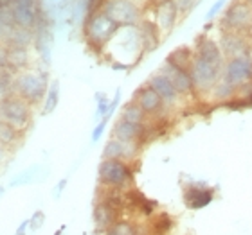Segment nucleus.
<instances>
[{
  "mask_svg": "<svg viewBox=\"0 0 252 235\" xmlns=\"http://www.w3.org/2000/svg\"><path fill=\"white\" fill-rule=\"evenodd\" d=\"M47 76L38 72H24L15 78L13 92L29 104H36L47 95Z\"/></svg>",
  "mask_w": 252,
  "mask_h": 235,
  "instance_id": "1",
  "label": "nucleus"
},
{
  "mask_svg": "<svg viewBox=\"0 0 252 235\" xmlns=\"http://www.w3.org/2000/svg\"><path fill=\"white\" fill-rule=\"evenodd\" d=\"M99 182L108 188L123 190L133 182V171L125 160H103L99 163Z\"/></svg>",
  "mask_w": 252,
  "mask_h": 235,
  "instance_id": "2",
  "label": "nucleus"
},
{
  "mask_svg": "<svg viewBox=\"0 0 252 235\" xmlns=\"http://www.w3.org/2000/svg\"><path fill=\"white\" fill-rule=\"evenodd\" d=\"M0 119L5 124L13 126L16 130H26L31 120L29 103L20 99L18 95H5L0 99Z\"/></svg>",
  "mask_w": 252,
  "mask_h": 235,
  "instance_id": "3",
  "label": "nucleus"
},
{
  "mask_svg": "<svg viewBox=\"0 0 252 235\" xmlns=\"http://www.w3.org/2000/svg\"><path fill=\"white\" fill-rule=\"evenodd\" d=\"M220 65L209 63L205 59L194 56L193 65H191V78H193L194 90L198 92H209L211 88H215V84L220 81Z\"/></svg>",
  "mask_w": 252,
  "mask_h": 235,
  "instance_id": "4",
  "label": "nucleus"
},
{
  "mask_svg": "<svg viewBox=\"0 0 252 235\" xmlns=\"http://www.w3.org/2000/svg\"><path fill=\"white\" fill-rule=\"evenodd\" d=\"M119 26L105 13H95L89 18L87 24V36L94 45H105L108 40L116 36Z\"/></svg>",
  "mask_w": 252,
  "mask_h": 235,
  "instance_id": "5",
  "label": "nucleus"
},
{
  "mask_svg": "<svg viewBox=\"0 0 252 235\" xmlns=\"http://www.w3.org/2000/svg\"><path fill=\"white\" fill-rule=\"evenodd\" d=\"M223 79L232 84L234 88L245 86L252 81V59L249 56H240V58H231L227 63Z\"/></svg>",
  "mask_w": 252,
  "mask_h": 235,
  "instance_id": "6",
  "label": "nucleus"
},
{
  "mask_svg": "<svg viewBox=\"0 0 252 235\" xmlns=\"http://www.w3.org/2000/svg\"><path fill=\"white\" fill-rule=\"evenodd\" d=\"M103 13L110 16L119 27L133 26L139 18V11H137L135 4L130 0H108Z\"/></svg>",
  "mask_w": 252,
  "mask_h": 235,
  "instance_id": "7",
  "label": "nucleus"
},
{
  "mask_svg": "<svg viewBox=\"0 0 252 235\" xmlns=\"http://www.w3.org/2000/svg\"><path fill=\"white\" fill-rule=\"evenodd\" d=\"M223 26L231 31H243L252 27V9L249 4H234L223 18Z\"/></svg>",
  "mask_w": 252,
  "mask_h": 235,
  "instance_id": "8",
  "label": "nucleus"
},
{
  "mask_svg": "<svg viewBox=\"0 0 252 235\" xmlns=\"http://www.w3.org/2000/svg\"><path fill=\"white\" fill-rule=\"evenodd\" d=\"M215 199V188L204 185H189L184 188V203L189 210H202Z\"/></svg>",
  "mask_w": 252,
  "mask_h": 235,
  "instance_id": "9",
  "label": "nucleus"
},
{
  "mask_svg": "<svg viewBox=\"0 0 252 235\" xmlns=\"http://www.w3.org/2000/svg\"><path fill=\"white\" fill-rule=\"evenodd\" d=\"M119 214L121 212L114 209L110 203H106L105 199H99L94 205V210H92V219H94L95 230L106 232L108 228H112L119 221Z\"/></svg>",
  "mask_w": 252,
  "mask_h": 235,
  "instance_id": "10",
  "label": "nucleus"
},
{
  "mask_svg": "<svg viewBox=\"0 0 252 235\" xmlns=\"http://www.w3.org/2000/svg\"><path fill=\"white\" fill-rule=\"evenodd\" d=\"M135 103L141 106V110L146 115H157L164 108V101L160 99V95L152 88V86H142L135 95Z\"/></svg>",
  "mask_w": 252,
  "mask_h": 235,
  "instance_id": "11",
  "label": "nucleus"
},
{
  "mask_svg": "<svg viewBox=\"0 0 252 235\" xmlns=\"http://www.w3.org/2000/svg\"><path fill=\"white\" fill-rule=\"evenodd\" d=\"M160 74H164V76L173 83V86L177 88L179 94H189V92L194 90L193 78H191V72H189V70H180V68L171 67L168 63H164Z\"/></svg>",
  "mask_w": 252,
  "mask_h": 235,
  "instance_id": "12",
  "label": "nucleus"
},
{
  "mask_svg": "<svg viewBox=\"0 0 252 235\" xmlns=\"http://www.w3.org/2000/svg\"><path fill=\"white\" fill-rule=\"evenodd\" d=\"M114 136L125 144H135L142 136H146V128L144 124H131L128 120L119 119L114 126Z\"/></svg>",
  "mask_w": 252,
  "mask_h": 235,
  "instance_id": "13",
  "label": "nucleus"
},
{
  "mask_svg": "<svg viewBox=\"0 0 252 235\" xmlns=\"http://www.w3.org/2000/svg\"><path fill=\"white\" fill-rule=\"evenodd\" d=\"M148 86H152V88L160 95V99L164 101V104H175L180 95L179 92H177V88L173 86V83H171L164 74H155L153 78H150Z\"/></svg>",
  "mask_w": 252,
  "mask_h": 235,
  "instance_id": "14",
  "label": "nucleus"
},
{
  "mask_svg": "<svg viewBox=\"0 0 252 235\" xmlns=\"http://www.w3.org/2000/svg\"><path fill=\"white\" fill-rule=\"evenodd\" d=\"M13 16H15V26L24 29H32L38 24V5L32 4H15L13 5Z\"/></svg>",
  "mask_w": 252,
  "mask_h": 235,
  "instance_id": "15",
  "label": "nucleus"
},
{
  "mask_svg": "<svg viewBox=\"0 0 252 235\" xmlns=\"http://www.w3.org/2000/svg\"><path fill=\"white\" fill-rule=\"evenodd\" d=\"M4 40L9 49H27V45L32 42V32L31 29L15 26L11 29H5Z\"/></svg>",
  "mask_w": 252,
  "mask_h": 235,
  "instance_id": "16",
  "label": "nucleus"
},
{
  "mask_svg": "<svg viewBox=\"0 0 252 235\" xmlns=\"http://www.w3.org/2000/svg\"><path fill=\"white\" fill-rule=\"evenodd\" d=\"M133 144H125V142L117 140V138H112V140L106 142L105 149H103V160H128L131 158L135 153L130 151V147Z\"/></svg>",
  "mask_w": 252,
  "mask_h": 235,
  "instance_id": "17",
  "label": "nucleus"
},
{
  "mask_svg": "<svg viewBox=\"0 0 252 235\" xmlns=\"http://www.w3.org/2000/svg\"><path fill=\"white\" fill-rule=\"evenodd\" d=\"M177 13H179V9H177V5H175L173 0H166V2H162L160 7H158V11H157L158 27H160L162 31H169V29L175 26Z\"/></svg>",
  "mask_w": 252,
  "mask_h": 235,
  "instance_id": "18",
  "label": "nucleus"
},
{
  "mask_svg": "<svg viewBox=\"0 0 252 235\" xmlns=\"http://www.w3.org/2000/svg\"><path fill=\"white\" fill-rule=\"evenodd\" d=\"M221 51L232 58H240V56H247V43L243 42L242 36L238 34H225L221 38Z\"/></svg>",
  "mask_w": 252,
  "mask_h": 235,
  "instance_id": "19",
  "label": "nucleus"
},
{
  "mask_svg": "<svg viewBox=\"0 0 252 235\" xmlns=\"http://www.w3.org/2000/svg\"><path fill=\"white\" fill-rule=\"evenodd\" d=\"M196 56L205 61L215 63V65H220L221 67V49L216 45L215 42L211 40H202L196 47Z\"/></svg>",
  "mask_w": 252,
  "mask_h": 235,
  "instance_id": "20",
  "label": "nucleus"
},
{
  "mask_svg": "<svg viewBox=\"0 0 252 235\" xmlns=\"http://www.w3.org/2000/svg\"><path fill=\"white\" fill-rule=\"evenodd\" d=\"M193 52L189 49L182 47V49H175L173 52L169 54L166 58V63L171 65V67H177L180 70H191V65H193Z\"/></svg>",
  "mask_w": 252,
  "mask_h": 235,
  "instance_id": "21",
  "label": "nucleus"
},
{
  "mask_svg": "<svg viewBox=\"0 0 252 235\" xmlns=\"http://www.w3.org/2000/svg\"><path fill=\"white\" fill-rule=\"evenodd\" d=\"M128 201L133 205V209H137L144 215H153L155 214V209H157V203L152 201V199L144 198L139 190H130L128 192Z\"/></svg>",
  "mask_w": 252,
  "mask_h": 235,
  "instance_id": "22",
  "label": "nucleus"
},
{
  "mask_svg": "<svg viewBox=\"0 0 252 235\" xmlns=\"http://www.w3.org/2000/svg\"><path fill=\"white\" fill-rule=\"evenodd\" d=\"M144 117H146V113H144V111L141 110V106L133 101V103H128V104L125 106L121 119L128 120L131 124H144Z\"/></svg>",
  "mask_w": 252,
  "mask_h": 235,
  "instance_id": "23",
  "label": "nucleus"
},
{
  "mask_svg": "<svg viewBox=\"0 0 252 235\" xmlns=\"http://www.w3.org/2000/svg\"><path fill=\"white\" fill-rule=\"evenodd\" d=\"M27 61H29V54H27V49H9V56H7V67L9 68H18L26 67Z\"/></svg>",
  "mask_w": 252,
  "mask_h": 235,
  "instance_id": "24",
  "label": "nucleus"
},
{
  "mask_svg": "<svg viewBox=\"0 0 252 235\" xmlns=\"http://www.w3.org/2000/svg\"><path fill=\"white\" fill-rule=\"evenodd\" d=\"M171 228H173V219L166 212L158 214L152 223V232L155 235H168Z\"/></svg>",
  "mask_w": 252,
  "mask_h": 235,
  "instance_id": "25",
  "label": "nucleus"
},
{
  "mask_svg": "<svg viewBox=\"0 0 252 235\" xmlns=\"http://www.w3.org/2000/svg\"><path fill=\"white\" fill-rule=\"evenodd\" d=\"M40 173H42V169L38 167V165H34V167L27 169V171H24L22 174H18V176L11 182V187H16V185H27V183H34V182H40Z\"/></svg>",
  "mask_w": 252,
  "mask_h": 235,
  "instance_id": "26",
  "label": "nucleus"
},
{
  "mask_svg": "<svg viewBox=\"0 0 252 235\" xmlns=\"http://www.w3.org/2000/svg\"><path fill=\"white\" fill-rule=\"evenodd\" d=\"M58 101H60V83L58 81H54L47 90V95H45V108L43 111L45 113H53L56 110V106H58Z\"/></svg>",
  "mask_w": 252,
  "mask_h": 235,
  "instance_id": "27",
  "label": "nucleus"
},
{
  "mask_svg": "<svg viewBox=\"0 0 252 235\" xmlns=\"http://www.w3.org/2000/svg\"><path fill=\"white\" fill-rule=\"evenodd\" d=\"M16 138H18V130L9 124H5V122H2L0 124V142L4 146H11V144L16 142Z\"/></svg>",
  "mask_w": 252,
  "mask_h": 235,
  "instance_id": "28",
  "label": "nucleus"
},
{
  "mask_svg": "<svg viewBox=\"0 0 252 235\" xmlns=\"http://www.w3.org/2000/svg\"><path fill=\"white\" fill-rule=\"evenodd\" d=\"M234 86H232V84H229L225 81V79H220V81H218V83L215 84V88H213V94H215V97L216 99H229V97H232V94H234Z\"/></svg>",
  "mask_w": 252,
  "mask_h": 235,
  "instance_id": "29",
  "label": "nucleus"
},
{
  "mask_svg": "<svg viewBox=\"0 0 252 235\" xmlns=\"http://www.w3.org/2000/svg\"><path fill=\"white\" fill-rule=\"evenodd\" d=\"M43 223H45V214H43L42 210H36V212L32 214L31 219H29V230L31 232L40 230L43 226Z\"/></svg>",
  "mask_w": 252,
  "mask_h": 235,
  "instance_id": "30",
  "label": "nucleus"
},
{
  "mask_svg": "<svg viewBox=\"0 0 252 235\" xmlns=\"http://www.w3.org/2000/svg\"><path fill=\"white\" fill-rule=\"evenodd\" d=\"M108 110H110V103L106 97H103L101 94H97V111H95V115L101 117V119H105L108 115Z\"/></svg>",
  "mask_w": 252,
  "mask_h": 235,
  "instance_id": "31",
  "label": "nucleus"
},
{
  "mask_svg": "<svg viewBox=\"0 0 252 235\" xmlns=\"http://www.w3.org/2000/svg\"><path fill=\"white\" fill-rule=\"evenodd\" d=\"M106 122L108 120L106 119H101V122L94 128V131H92V142H97L103 136V133H105V128H106Z\"/></svg>",
  "mask_w": 252,
  "mask_h": 235,
  "instance_id": "32",
  "label": "nucleus"
},
{
  "mask_svg": "<svg viewBox=\"0 0 252 235\" xmlns=\"http://www.w3.org/2000/svg\"><path fill=\"white\" fill-rule=\"evenodd\" d=\"M7 56H9V47H0V68H9Z\"/></svg>",
  "mask_w": 252,
  "mask_h": 235,
  "instance_id": "33",
  "label": "nucleus"
},
{
  "mask_svg": "<svg viewBox=\"0 0 252 235\" xmlns=\"http://www.w3.org/2000/svg\"><path fill=\"white\" fill-rule=\"evenodd\" d=\"M223 4H225V0H218V2H216V4L213 5V7H211L209 13H207V20H213V18L216 16V13H218V11L221 9V5H223Z\"/></svg>",
  "mask_w": 252,
  "mask_h": 235,
  "instance_id": "34",
  "label": "nucleus"
},
{
  "mask_svg": "<svg viewBox=\"0 0 252 235\" xmlns=\"http://www.w3.org/2000/svg\"><path fill=\"white\" fill-rule=\"evenodd\" d=\"M27 230H29V219H27V221H22L20 226L16 228V235H26Z\"/></svg>",
  "mask_w": 252,
  "mask_h": 235,
  "instance_id": "35",
  "label": "nucleus"
},
{
  "mask_svg": "<svg viewBox=\"0 0 252 235\" xmlns=\"http://www.w3.org/2000/svg\"><path fill=\"white\" fill-rule=\"evenodd\" d=\"M67 187V180H62V182L58 183V185H56V188H54V198L58 199L60 198V194L63 192V188Z\"/></svg>",
  "mask_w": 252,
  "mask_h": 235,
  "instance_id": "36",
  "label": "nucleus"
},
{
  "mask_svg": "<svg viewBox=\"0 0 252 235\" xmlns=\"http://www.w3.org/2000/svg\"><path fill=\"white\" fill-rule=\"evenodd\" d=\"M175 5H177V9H189V5H191V0H175Z\"/></svg>",
  "mask_w": 252,
  "mask_h": 235,
  "instance_id": "37",
  "label": "nucleus"
},
{
  "mask_svg": "<svg viewBox=\"0 0 252 235\" xmlns=\"http://www.w3.org/2000/svg\"><path fill=\"white\" fill-rule=\"evenodd\" d=\"M16 0H0V7H13Z\"/></svg>",
  "mask_w": 252,
  "mask_h": 235,
  "instance_id": "38",
  "label": "nucleus"
},
{
  "mask_svg": "<svg viewBox=\"0 0 252 235\" xmlns=\"http://www.w3.org/2000/svg\"><path fill=\"white\" fill-rule=\"evenodd\" d=\"M4 158H5V146L0 142V162H4Z\"/></svg>",
  "mask_w": 252,
  "mask_h": 235,
  "instance_id": "39",
  "label": "nucleus"
},
{
  "mask_svg": "<svg viewBox=\"0 0 252 235\" xmlns=\"http://www.w3.org/2000/svg\"><path fill=\"white\" fill-rule=\"evenodd\" d=\"M131 235H148V234L144 230H142V228H135V232H133Z\"/></svg>",
  "mask_w": 252,
  "mask_h": 235,
  "instance_id": "40",
  "label": "nucleus"
},
{
  "mask_svg": "<svg viewBox=\"0 0 252 235\" xmlns=\"http://www.w3.org/2000/svg\"><path fill=\"white\" fill-rule=\"evenodd\" d=\"M247 104H249V108H252V92H251V95L247 97Z\"/></svg>",
  "mask_w": 252,
  "mask_h": 235,
  "instance_id": "41",
  "label": "nucleus"
},
{
  "mask_svg": "<svg viewBox=\"0 0 252 235\" xmlns=\"http://www.w3.org/2000/svg\"><path fill=\"white\" fill-rule=\"evenodd\" d=\"M4 34H5V29L2 26H0V40H2V38H4Z\"/></svg>",
  "mask_w": 252,
  "mask_h": 235,
  "instance_id": "42",
  "label": "nucleus"
},
{
  "mask_svg": "<svg viewBox=\"0 0 252 235\" xmlns=\"http://www.w3.org/2000/svg\"><path fill=\"white\" fill-rule=\"evenodd\" d=\"M2 194H4V188H2V187H0V196H2Z\"/></svg>",
  "mask_w": 252,
  "mask_h": 235,
  "instance_id": "43",
  "label": "nucleus"
},
{
  "mask_svg": "<svg viewBox=\"0 0 252 235\" xmlns=\"http://www.w3.org/2000/svg\"><path fill=\"white\" fill-rule=\"evenodd\" d=\"M95 2H97V0H92V7H94V4H95Z\"/></svg>",
  "mask_w": 252,
  "mask_h": 235,
  "instance_id": "44",
  "label": "nucleus"
},
{
  "mask_svg": "<svg viewBox=\"0 0 252 235\" xmlns=\"http://www.w3.org/2000/svg\"><path fill=\"white\" fill-rule=\"evenodd\" d=\"M0 124H2V119H0Z\"/></svg>",
  "mask_w": 252,
  "mask_h": 235,
  "instance_id": "45",
  "label": "nucleus"
},
{
  "mask_svg": "<svg viewBox=\"0 0 252 235\" xmlns=\"http://www.w3.org/2000/svg\"><path fill=\"white\" fill-rule=\"evenodd\" d=\"M251 34H252V29H251Z\"/></svg>",
  "mask_w": 252,
  "mask_h": 235,
  "instance_id": "46",
  "label": "nucleus"
},
{
  "mask_svg": "<svg viewBox=\"0 0 252 235\" xmlns=\"http://www.w3.org/2000/svg\"><path fill=\"white\" fill-rule=\"evenodd\" d=\"M251 4H252V0H251Z\"/></svg>",
  "mask_w": 252,
  "mask_h": 235,
  "instance_id": "47",
  "label": "nucleus"
}]
</instances>
